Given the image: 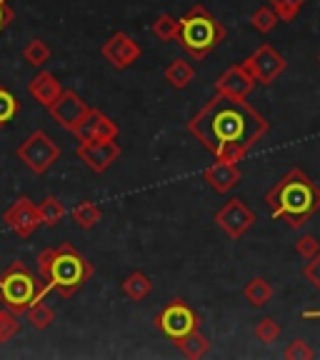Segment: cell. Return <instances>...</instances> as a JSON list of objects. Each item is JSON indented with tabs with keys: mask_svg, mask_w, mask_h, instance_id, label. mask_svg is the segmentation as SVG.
I'll return each instance as SVG.
<instances>
[{
	"mask_svg": "<svg viewBox=\"0 0 320 360\" xmlns=\"http://www.w3.org/2000/svg\"><path fill=\"white\" fill-rule=\"evenodd\" d=\"M303 276H305V281H308L310 285H313L315 290L320 292V253L315 255V258H310L308 263H305Z\"/></svg>",
	"mask_w": 320,
	"mask_h": 360,
	"instance_id": "34",
	"label": "cell"
},
{
	"mask_svg": "<svg viewBox=\"0 0 320 360\" xmlns=\"http://www.w3.org/2000/svg\"><path fill=\"white\" fill-rule=\"evenodd\" d=\"M268 3L276 11V15L281 18V22H293L305 6V0H268Z\"/></svg>",
	"mask_w": 320,
	"mask_h": 360,
	"instance_id": "27",
	"label": "cell"
},
{
	"mask_svg": "<svg viewBox=\"0 0 320 360\" xmlns=\"http://www.w3.org/2000/svg\"><path fill=\"white\" fill-rule=\"evenodd\" d=\"M318 63H320V56H318Z\"/></svg>",
	"mask_w": 320,
	"mask_h": 360,
	"instance_id": "37",
	"label": "cell"
},
{
	"mask_svg": "<svg viewBox=\"0 0 320 360\" xmlns=\"http://www.w3.org/2000/svg\"><path fill=\"white\" fill-rule=\"evenodd\" d=\"M303 318L305 321H320V310H305Z\"/></svg>",
	"mask_w": 320,
	"mask_h": 360,
	"instance_id": "36",
	"label": "cell"
},
{
	"mask_svg": "<svg viewBox=\"0 0 320 360\" xmlns=\"http://www.w3.org/2000/svg\"><path fill=\"white\" fill-rule=\"evenodd\" d=\"M281 22V18L276 15V11L270 6H260L258 11L250 15V25H253L255 30H258L260 35H268L276 30V25Z\"/></svg>",
	"mask_w": 320,
	"mask_h": 360,
	"instance_id": "24",
	"label": "cell"
},
{
	"mask_svg": "<svg viewBox=\"0 0 320 360\" xmlns=\"http://www.w3.org/2000/svg\"><path fill=\"white\" fill-rule=\"evenodd\" d=\"M18 158L20 163L35 175H45L53 165L60 160V148L53 141L51 135L43 133V130H35L30 133L25 141L18 146Z\"/></svg>",
	"mask_w": 320,
	"mask_h": 360,
	"instance_id": "6",
	"label": "cell"
},
{
	"mask_svg": "<svg viewBox=\"0 0 320 360\" xmlns=\"http://www.w3.org/2000/svg\"><path fill=\"white\" fill-rule=\"evenodd\" d=\"M215 225H218L228 238L241 240V238L255 225V213L248 208L241 198H231V200L215 213Z\"/></svg>",
	"mask_w": 320,
	"mask_h": 360,
	"instance_id": "9",
	"label": "cell"
},
{
	"mask_svg": "<svg viewBox=\"0 0 320 360\" xmlns=\"http://www.w3.org/2000/svg\"><path fill=\"white\" fill-rule=\"evenodd\" d=\"M23 58H25V63H30V65L40 68V65H45V63L51 60V48H48V43H43L40 38H35V40H30V43L25 45Z\"/></svg>",
	"mask_w": 320,
	"mask_h": 360,
	"instance_id": "26",
	"label": "cell"
},
{
	"mask_svg": "<svg viewBox=\"0 0 320 360\" xmlns=\"http://www.w3.org/2000/svg\"><path fill=\"white\" fill-rule=\"evenodd\" d=\"M141 43H135L128 33H113L103 45V58L110 63L113 68L125 70L141 58Z\"/></svg>",
	"mask_w": 320,
	"mask_h": 360,
	"instance_id": "13",
	"label": "cell"
},
{
	"mask_svg": "<svg viewBox=\"0 0 320 360\" xmlns=\"http://www.w3.org/2000/svg\"><path fill=\"white\" fill-rule=\"evenodd\" d=\"M255 88V78L248 73V68L243 65H233L228 68L218 80H215V93L225 98H233V101H248V96L253 93Z\"/></svg>",
	"mask_w": 320,
	"mask_h": 360,
	"instance_id": "14",
	"label": "cell"
},
{
	"mask_svg": "<svg viewBox=\"0 0 320 360\" xmlns=\"http://www.w3.org/2000/svg\"><path fill=\"white\" fill-rule=\"evenodd\" d=\"M38 270L48 290H56L60 298H73L75 292L93 278V265L75 250L70 243L58 248H45L38 255Z\"/></svg>",
	"mask_w": 320,
	"mask_h": 360,
	"instance_id": "3",
	"label": "cell"
},
{
	"mask_svg": "<svg viewBox=\"0 0 320 360\" xmlns=\"http://www.w3.org/2000/svg\"><path fill=\"white\" fill-rule=\"evenodd\" d=\"M243 298L253 305V308H265L273 300V285L265 278H253V281L243 288Z\"/></svg>",
	"mask_w": 320,
	"mask_h": 360,
	"instance_id": "21",
	"label": "cell"
},
{
	"mask_svg": "<svg viewBox=\"0 0 320 360\" xmlns=\"http://www.w3.org/2000/svg\"><path fill=\"white\" fill-rule=\"evenodd\" d=\"M48 110H51L53 120H56L60 128H65V130L73 133V130L78 128L80 120L88 115L90 105L78 96V93H75V90H63L60 98H58Z\"/></svg>",
	"mask_w": 320,
	"mask_h": 360,
	"instance_id": "11",
	"label": "cell"
},
{
	"mask_svg": "<svg viewBox=\"0 0 320 360\" xmlns=\"http://www.w3.org/2000/svg\"><path fill=\"white\" fill-rule=\"evenodd\" d=\"M225 38H228V30H225L223 22H220L208 8L203 6V3H198V6H193L186 15L180 18L178 38L175 40H178L180 48L191 58L203 60V58H208Z\"/></svg>",
	"mask_w": 320,
	"mask_h": 360,
	"instance_id": "4",
	"label": "cell"
},
{
	"mask_svg": "<svg viewBox=\"0 0 320 360\" xmlns=\"http://www.w3.org/2000/svg\"><path fill=\"white\" fill-rule=\"evenodd\" d=\"M281 333H283L281 323H276L273 318H260L258 326H255V338L265 345L276 343L278 338H281Z\"/></svg>",
	"mask_w": 320,
	"mask_h": 360,
	"instance_id": "30",
	"label": "cell"
},
{
	"mask_svg": "<svg viewBox=\"0 0 320 360\" xmlns=\"http://www.w3.org/2000/svg\"><path fill=\"white\" fill-rule=\"evenodd\" d=\"M178 28H180V20L173 18L170 13H163V15H158L151 25V33L155 35L158 40H163V43H170V40L178 38Z\"/></svg>",
	"mask_w": 320,
	"mask_h": 360,
	"instance_id": "22",
	"label": "cell"
},
{
	"mask_svg": "<svg viewBox=\"0 0 320 360\" xmlns=\"http://www.w3.org/2000/svg\"><path fill=\"white\" fill-rule=\"evenodd\" d=\"M6 3H8V0H0V30L6 28L8 22L13 20V11L6 6Z\"/></svg>",
	"mask_w": 320,
	"mask_h": 360,
	"instance_id": "35",
	"label": "cell"
},
{
	"mask_svg": "<svg viewBox=\"0 0 320 360\" xmlns=\"http://www.w3.org/2000/svg\"><path fill=\"white\" fill-rule=\"evenodd\" d=\"M241 178H243V173H241V168H238V163H228V160H215L213 165H208V168L203 170V180H205L215 193H220V195L231 193L233 188L241 183Z\"/></svg>",
	"mask_w": 320,
	"mask_h": 360,
	"instance_id": "16",
	"label": "cell"
},
{
	"mask_svg": "<svg viewBox=\"0 0 320 360\" xmlns=\"http://www.w3.org/2000/svg\"><path fill=\"white\" fill-rule=\"evenodd\" d=\"M295 253H298L300 258H305V260L315 258V255L320 253V243H318V238L310 236V233L300 236V238H298V243H295Z\"/></svg>",
	"mask_w": 320,
	"mask_h": 360,
	"instance_id": "32",
	"label": "cell"
},
{
	"mask_svg": "<svg viewBox=\"0 0 320 360\" xmlns=\"http://www.w3.org/2000/svg\"><path fill=\"white\" fill-rule=\"evenodd\" d=\"M75 155L88 165L93 173H105L120 158V143L115 138H103V141H85L78 146Z\"/></svg>",
	"mask_w": 320,
	"mask_h": 360,
	"instance_id": "10",
	"label": "cell"
},
{
	"mask_svg": "<svg viewBox=\"0 0 320 360\" xmlns=\"http://www.w3.org/2000/svg\"><path fill=\"white\" fill-rule=\"evenodd\" d=\"M286 355L288 360H310V358H315V353H313V348H310L308 343H305L303 338H295L290 345L286 348Z\"/></svg>",
	"mask_w": 320,
	"mask_h": 360,
	"instance_id": "33",
	"label": "cell"
},
{
	"mask_svg": "<svg viewBox=\"0 0 320 360\" xmlns=\"http://www.w3.org/2000/svg\"><path fill=\"white\" fill-rule=\"evenodd\" d=\"M101 218H103L101 208H98L96 202H90V200L78 202V205L73 208V220L80 225V228H83V231H90L93 225L101 223Z\"/></svg>",
	"mask_w": 320,
	"mask_h": 360,
	"instance_id": "23",
	"label": "cell"
},
{
	"mask_svg": "<svg viewBox=\"0 0 320 360\" xmlns=\"http://www.w3.org/2000/svg\"><path fill=\"white\" fill-rule=\"evenodd\" d=\"M48 292V285H40L38 278L25 268V263L15 260L0 276V303L13 313H28V308Z\"/></svg>",
	"mask_w": 320,
	"mask_h": 360,
	"instance_id": "5",
	"label": "cell"
},
{
	"mask_svg": "<svg viewBox=\"0 0 320 360\" xmlns=\"http://www.w3.org/2000/svg\"><path fill=\"white\" fill-rule=\"evenodd\" d=\"M198 323H200V318H198V313L191 308V305L186 303V300H170L165 308H160V313L155 315V328L160 333H163L168 340H180L183 335H188V333L198 330Z\"/></svg>",
	"mask_w": 320,
	"mask_h": 360,
	"instance_id": "7",
	"label": "cell"
},
{
	"mask_svg": "<svg viewBox=\"0 0 320 360\" xmlns=\"http://www.w3.org/2000/svg\"><path fill=\"white\" fill-rule=\"evenodd\" d=\"M20 323H18L13 310H0V343H8L13 335H18Z\"/></svg>",
	"mask_w": 320,
	"mask_h": 360,
	"instance_id": "31",
	"label": "cell"
},
{
	"mask_svg": "<svg viewBox=\"0 0 320 360\" xmlns=\"http://www.w3.org/2000/svg\"><path fill=\"white\" fill-rule=\"evenodd\" d=\"M73 135L80 143L85 141H103V138H118V123L113 118H108L105 112L90 108L88 115L78 123V128L73 130Z\"/></svg>",
	"mask_w": 320,
	"mask_h": 360,
	"instance_id": "15",
	"label": "cell"
},
{
	"mask_svg": "<svg viewBox=\"0 0 320 360\" xmlns=\"http://www.w3.org/2000/svg\"><path fill=\"white\" fill-rule=\"evenodd\" d=\"M265 202L273 218L283 220L293 231H300L320 210V186L305 170L290 168L265 193Z\"/></svg>",
	"mask_w": 320,
	"mask_h": 360,
	"instance_id": "2",
	"label": "cell"
},
{
	"mask_svg": "<svg viewBox=\"0 0 320 360\" xmlns=\"http://www.w3.org/2000/svg\"><path fill=\"white\" fill-rule=\"evenodd\" d=\"M28 93L40 103V105L51 108L53 103L60 98L63 85H60V80H58L53 73H45V70H40V73L28 83Z\"/></svg>",
	"mask_w": 320,
	"mask_h": 360,
	"instance_id": "17",
	"label": "cell"
},
{
	"mask_svg": "<svg viewBox=\"0 0 320 360\" xmlns=\"http://www.w3.org/2000/svg\"><path fill=\"white\" fill-rule=\"evenodd\" d=\"M3 220H6L8 228L15 231L20 238H30L35 231H38L40 225H43L40 213H38V205L25 195L18 198V200L13 202L11 208L6 210V215H3Z\"/></svg>",
	"mask_w": 320,
	"mask_h": 360,
	"instance_id": "12",
	"label": "cell"
},
{
	"mask_svg": "<svg viewBox=\"0 0 320 360\" xmlns=\"http://www.w3.org/2000/svg\"><path fill=\"white\" fill-rule=\"evenodd\" d=\"M28 318H30V326H33L35 330H45V328L56 321V313H53L51 305H45L43 300H38V303H33L28 308Z\"/></svg>",
	"mask_w": 320,
	"mask_h": 360,
	"instance_id": "28",
	"label": "cell"
},
{
	"mask_svg": "<svg viewBox=\"0 0 320 360\" xmlns=\"http://www.w3.org/2000/svg\"><path fill=\"white\" fill-rule=\"evenodd\" d=\"M243 65H245L248 73L255 78V83L270 85L276 78H281V73H286L288 60L273 48V45L263 43L258 51L250 53V56L243 60Z\"/></svg>",
	"mask_w": 320,
	"mask_h": 360,
	"instance_id": "8",
	"label": "cell"
},
{
	"mask_svg": "<svg viewBox=\"0 0 320 360\" xmlns=\"http://www.w3.org/2000/svg\"><path fill=\"white\" fill-rule=\"evenodd\" d=\"M175 345H178V350L183 355H188V358H205V355L210 353V340L205 335H203L200 330H193L188 333V335H183L180 340H175Z\"/></svg>",
	"mask_w": 320,
	"mask_h": 360,
	"instance_id": "20",
	"label": "cell"
},
{
	"mask_svg": "<svg viewBox=\"0 0 320 360\" xmlns=\"http://www.w3.org/2000/svg\"><path fill=\"white\" fill-rule=\"evenodd\" d=\"M268 130L270 123L255 108L220 93H215L213 101L188 120V133L218 160L228 163H241Z\"/></svg>",
	"mask_w": 320,
	"mask_h": 360,
	"instance_id": "1",
	"label": "cell"
},
{
	"mask_svg": "<svg viewBox=\"0 0 320 360\" xmlns=\"http://www.w3.org/2000/svg\"><path fill=\"white\" fill-rule=\"evenodd\" d=\"M38 213H40V220H43V225H58L63 220V215H65V208H63V202L58 200L56 195H48L43 202L38 205Z\"/></svg>",
	"mask_w": 320,
	"mask_h": 360,
	"instance_id": "25",
	"label": "cell"
},
{
	"mask_svg": "<svg viewBox=\"0 0 320 360\" xmlns=\"http://www.w3.org/2000/svg\"><path fill=\"white\" fill-rule=\"evenodd\" d=\"M163 78H165V83H170L175 90H183V88H188V85L193 83V78H196V70H193V65L188 60H183V58H175V60L165 68Z\"/></svg>",
	"mask_w": 320,
	"mask_h": 360,
	"instance_id": "19",
	"label": "cell"
},
{
	"mask_svg": "<svg viewBox=\"0 0 320 360\" xmlns=\"http://www.w3.org/2000/svg\"><path fill=\"white\" fill-rule=\"evenodd\" d=\"M20 110V103L8 88H0V125H8Z\"/></svg>",
	"mask_w": 320,
	"mask_h": 360,
	"instance_id": "29",
	"label": "cell"
},
{
	"mask_svg": "<svg viewBox=\"0 0 320 360\" xmlns=\"http://www.w3.org/2000/svg\"><path fill=\"white\" fill-rule=\"evenodd\" d=\"M120 290H123L125 298L135 300V303H141V300H146L148 295L153 292V281L146 276V273L135 270V273H130V276L120 283Z\"/></svg>",
	"mask_w": 320,
	"mask_h": 360,
	"instance_id": "18",
	"label": "cell"
}]
</instances>
